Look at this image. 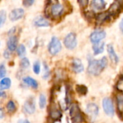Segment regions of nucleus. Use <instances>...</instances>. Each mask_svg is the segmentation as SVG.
Instances as JSON below:
<instances>
[{"mask_svg": "<svg viewBox=\"0 0 123 123\" xmlns=\"http://www.w3.org/2000/svg\"><path fill=\"white\" fill-rule=\"evenodd\" d=\"M71 68L74 72L75 73H81L84 71V66L79 58H74L73 59L72 64H71Z\"/></svg>", "mask_w": 123, "mask_h": 123, "instance_id": "12", "label": "nucleus"}, {"mask_svg": "<svg viewBox=\"0 0 123 123\" xmlns=\"http://www.w3.org/2000/svg\"><path fill=\"white\" fill-rule=\"evenodd\" d=\"M4 96H6V94H4V93L3 92H1V97H4Z\"/></svg>", "mask_w": 123, "mask_h": 123, "instance_id": "39", "label": "nucleus"}, {"mask_svg": "<svg viewBox=\"0 0 123 123\" xmlns=\"http://www.w3.org/2000/svg\"><path fill=\"white\" fill-rule=\"evenodd\" d=\"M61 48H62V46H61V41L59 40V39L56 37H53L49 45H48L49 53L51 55H55L61 51Z\"/></svg>", "mask_w": 123, "mask_h": 123, "instance_id": "2", "label": "nucleus"}, {"mask_svg": "<svg viewBox=\"0 0 123 123\" xmlns=\"http://www.w3.org/2000/svg\"><path fill=\"white\" fill-rule=\"evenodd\" d=\"M6 68H5L3 64H1L0 66V77L1 78H3L6 75Z\"/></svg>", "mask_w": 123, "mask_h": 123, "instance_id": "32", "label": "nucleus"}, {"mask_svg": "<svg viewBox=\"0 0 123 123\" xmlns=\"http://www.w3.org/2000/svg\"><path fill=\"white\" fill-rule=\"evenodd\" d=\"M44 68H45V73H44V76H43V78L44 79H47L48 76H49V74H50V71H49V69H48V65L44 63Z\"/></svg>", "mask_w": 123, "mask_h": 123, "instance_id": "30", "label": "nucleus"}, {"mask_svg": "<svg viewBox=\"0 0 123 123\" xmlns=\"http://www.w3.org/2000/svg\"><path fill=\"white\" fill-rule=\"evenodd\" d=\"M0 112H1V116H0V118L1 119V118L3 117V116H4V115H3V111H2V110H1V109L0 110Z\"/></svg>", "mask_w": 123, "mask_h": 123, "instance_id": "38", "label": "nucleus"}, {"mask_svg": "<svg viewBox=\"0 0 123 123\" xmlns=\"http://www.w3.org/2000/svg\"><path fill=\"white\" fill-rule=\"evenodd\" d=\"M11 86V80L9 78H4L2 79L0 82V88L1 90L4 89H8Z\"/></svg>", "mask_w": 123, "mask_h": 123, "instance_id": "20", "label": "nucleus"}, {"mask_svg": "<svg viewBox=\"0 0 123 123\" xmlns=\"http://www.w3.org/2000/svg\"><path fill=\"white\" fill-rule=\"evenodd\" d=\"M70 116L74 123H77L82 122L83 117L80 109L77 104H74L70 108Z\"/></svg>", "mask_w": 123, "mask_h": 123, "instance_id": "3", "label": "nucleus"}, {"mask_svg": "<svg viewBox=\"0 0 123 123\" xmlns=\"http://www.w3.org/2000/svg\"><path fill=\"white\" fill-rule=\"evenodd\" d=\"M33 71L36 74H39L40 71V64L38 61H35L33 64Z\"/></svg>", "mask_w": 123, "mask_h": 123, "instance_id": "29", "label": "nucleus"}, {"mask_svg": "<svg viewBox=\"0 0 123 123\" xmlns=\"http://www.w3.org/2000/svg\"><path fill=\"white\" fill-rule=\"evenodd\" d=\"M24 14L25 12L23 9L22 8L14 9L9 13V19L12 21H16L17 19H21L24 16Z\"/></svg>", "mask_w": 123, "mask_h": 123, "instance_id": "9", "label": "nucleus"}, {"mask_svg": "<svg viewBox=\"0 0 123 123\" xmlns=\"http://www.w3.org/2000/svg\"><path fill=\"white\" fill-rule=\"evenodd\" d=\"M46 105V97L44 94H41L39 97V106L40 109H43Z\"/></svg>", "mask_w": 123, "mask_h": 123, "instance_id": "25", "label": "nucleus"}, {"mask_svg": "<svg viewBox=\"0 0 123 123\" xmlns=\"http://www.w3.org/2000/svg\"><path fill=\"white\" fill-rule=\"evenodd\" d=\"M17 47V38L15 36H11L7 41V48L10 51H14Z\"/></svg>", "mask_w": 123, "mask_h": 123, "instance_id": "13", "label": "nucleus"}, {"mask_svg": "<svg viewBox=\"0 0 123 123\" xmlns=\"http://www.w3.org/2000/svg\"><path fill=\"white\" fill-rule=\"evenodd\" d=\"M23 81L24 83H25L27 85L32 87L33 89H37V86H38V84L37 82L32 78L31 77H29V76H26L23 79Z\"/></svg>", "mask_w": 123, "mask_h": 123, "instance_id": "17", "label": "nucleus"}, {"mask_svg": "<svg viewBox=\"0 0 123 123\" xmlns=\"http://www.w3.org/2000/svg\"><path fill=\"white\" fill-rule=\"evenodd\" d=\"M117 109L120 112L123 111V94L120 93L117 95Z\"/></svg>", "mask_w": 123, "mask_h": 123, "instance_id": "22", "label": "nucleus"}, {"mask_svg": "<svg viewBox=\"0 0 123 123\" xmlns=\"http://www.w3.org/2000/svg\"><path fill=\"white\" fill-rule=\"evenodd\" d=\"M63 12V6L61 4H60L58 1H55V4H53L51 6V9H50V12L51 14L54 17H58L59 15H61L62 14V12Z\"/></svg>", "mask_w": 123, "mask_h": 123, "instance_id": "11", "label": "nucleus"}, {"mask_svg": "<svg viewBox=\"0 0 123 123\" xmlns=\"http://www.w3.org/2000/svg\"><path fill=\"white\" fill-rule=\"evenodd\" d=\"M33 3H34V1H33V0H25V1H22L23 5L25 6H31Z\"/></svg>", "mask_w": 123, "mask_h": 123, "instance_id": "33", "label": "nucleus"}, {"mask_svg": "<svg viewBox=\"0 0 123 123\" xmlns=\"http://www.w3.org/2000/svg\"><path fill=\"white\" fill-rule=\"evenodd\" d=\"M107 52H108V54H109V56H110V60L114 63H117L119 61V58L112 47V45H108L107 46Z\"/></svg>", "mask_w": 123, "mask_h": 123, "instance_id": "14", "label": "nucleus"}, {"mask_svg": "<svg viewBox=\"0 0 123 123\" xmlns=\"http://www.w3.org/2000/svg\"><path fill=\"white\" fill-rule=\"evenodd\" d=\"M17 51V54H18L19 56L23 57L25 55V53H26V48H25V47L24 45H22L21 44V45H19L18 46Z\"/></svg>", "mask_w": 123, "mask_h": 123, "instance_id": "26", "label": "nucleus"}, {"mask_svg": "<svg viewBox=\"0 0 123 123\" xmlns=\"http://www.w3.org/2000/svg\"><path fill=\"white\" fill-rule=\"evenodd\" d=\"M86 112L87 115H89V117L91 118V120H94L97 117V116L98 115L99 108L95 104L90 103L86 106Z\"/></svg>", "mask_w": 123, "mask_h": 123, "instance_id": "8", "label": "nucleus"}, {"mask_svg": "<svg viewBox=\"0 0 123 123\" xmlns=\"http://www.w3.org/2000/svg\"><path fill=\"white\" fill-rule=\"evenodd\" d=\"M19 123H30L28 120H21L20 122Z\"/></svg>", "mask_w": 123, "mask_h": 123, "instance_id": "37", "label": "nucleus"}, {"mask_svg": "<svg viewBox=\"0 0 123 123\" xmlns=\"http://www.w3.org/2000/svg\"><path fill=\"white\" fill-rule=\"evenodd\" d=\"M102 107L104 109L105 112L108 116H113L115 113L113 103L111 99L110 98H105L102 101Z\"/></svg>", "mask_w": 123, "mask_h": 123, "instance_id": "5", "label": "nucleus"}, {"mask_svg": "<svg viewBox=\"0 0 123 123\" xmlns=\"http://www.w3.org/2000/svg\"><path fill=\"white\" fill-rule=\"evenodd\" d=\"M76 90L81 95H85L87 93V88L84 85H77L76 87Z\"/></svg>", "mask_w": 123, "mask_h": 123, "instance_id": "23", "label": "nucleus"}, {"mask_svg": "<svg viewBox=\"0 0 123 123\" xmlns=\"http://www.w3.org/2000/svg\"><path fill=\"white\" fill-rule=\"evenodd\" d=\"M6 12L4 10H1L0 12V27H2L4 22L6 21Z\"/></svg>", "mask_w": 123, "mask_h": 123, "instance_id": "28", "label": "nucleus"}, {"mask_svg": "<svg viewBox=\"0 0 123 123\" xmlns=\"http://www.w3.org/2000/svg\"><path fill=\"white\" fill-rule=\"evenodd\" d=\"M106 2L102 0H94L92 1V6L95 9H102L105 8Z\"/></svg>", "mask_w": 123, "mask_h": 123, "instance_id": "18", "label": "nucleus"}, {"mask_svg": "<svg viewBox=\"0 0 123 123\" xmlns=\"http://www.w3.org/2000/svg\"><path fill=\"white\" fill-rule=\"evenodd\" d=\"M6 109H7V111L9 112V113H13L15 112L16 110V106H15V104L14 103L13 101L10 100L8 102L7 105H6Z\"/></svg>", "mask_w": 123, "mask_h": 123, "instance_id": "24", "label": "nucleus"}, {"mask_svg": "<svg viewBox=\"0 0 123 123\" xmlns=\"http://www.w3.org/2000/svg\"><path fill=\"white\" fill-rule=\"evenodd\" d=\"M107 65V59L106 57H103L100 60H90L87 71L90 75L97 76L101 74L103 69Z\"/></svg>", "mask_w": 123, "mask_h": 123, "instance_id": "1", "label": "nucleus"}, {"mask_svg": "<svg viewBox=\"0 0 123 123\" xmlns=\"http://www.w3.org/2000/svg\"><path fill=\"white\" fill-rule=\"evenodd\" d=\"M117 89L120 92L123 91V77H122L117 84Z\"/></svg>", "mask_w": 123, "mask_h": 123, "instance_id": "31", "label": "nucleus"}, {"mask_svg": "<svg viewBox=\"0 0 123 123\" xmlns=\"http://www.w3.org/2000/svg\"><path fill=\"white\" fill-rule=\"evenodd\" d=\"M23 110L27 114H33L35 111V99L31 97L28 99L24 104Z\"/></svg>", "mask_w": 123, "mask_h": 123, "instance_id": "7", "label": "nucleus"}, {"mask_svg": "<svg viewBox=\"0 0 123 123\" xmlns=\"http://www.w3.org/2000/svg\"><path fill=\"white\" fill-rule=\"evenodd\" d=\"M122 6H123L122 5V1H115L110 6L109 9H108V12L110 13V14L111 16L116 15L118 12H120Z\"/></svg>", "mask_w": 123, "mask_h": 123, "instance_id": "10", "label": "nucleus"}, {"mask_svg": "<svg viewBox=\"0 0 123 123\" xmlns=\"http://www.w3.org/2000/svg\"><path fill=\"white\" fill-rule=\"evenodd\" d=\"M111 15L110 14V13L108 12H102L100 14H99L97 17V22H99V24L101 23H103L104 22H105L106 20H107L110 17Z\"/></svg>", "mask_w": 123, "mask_h": 123, "instance_id": "19", "label": "nucleus"}, {"mask_svg": "<svg viewBox=\"0 0 123 123\" xmlns=\"http://www.w3.org/2000/svg\"><path fill=\"white\" fill-rule=\"evenodd\" d=\"M120 30L123 32V18L122 19L120 23Z\"/></svg>", "mask_w": 123, "mask_h": 123, "instance_id": "35", "label": "nucleus"}, {"mask_svg": "<svg viewBox=\"0 0 123 123\" xmlns=\"http://www.w3.org/2000/svg\"><path fill=\"white\" fill-rule=\"evenodd\" d=\"M104 49H105V43L100 42L93 45V50L94 55H99L102 53L104 51Z\"/></svg>", "mask_w": 123, "mask_h": 123, "instance_id": "16", "label": "nucleus"}, {"mask_svg": "<svg viewBox=\"0 0 123 123\" xmlns=\"http://www.w3.org/2000/svg\"><path fill=\"white\" fill-rule=\"evenodd\" d=\"M50 116L53 120H59L61 117V112L57 108H52L50 112Z\"/></svg>", "mask_w": 123, "mask_h": 123, "instance_id": "21", "label": "nucleus"}, {"mask_svg": "<svg viewBox=\"0 0 123 123\" xmlns=\"http://www.w3.org/2000/svg\"><path fill=\"white\" fill-rule=\"evenodd\" d=\"M20 66L22 68H27L30 66V61L27 58H23L20 61Z\"/></svg>", "mask_w": 123, "mask_h": 123, "instance_id": "27", "label": "nucleus"}, {"mask_svg": "<svg viewBox=\"0 0 123 123\" xmlns=\"http://www.w3.org/2000/svg\"><path fill=\"white\" fill-rule=\"evenodd\" d=\"M4 57H5L6 58H9V54L7 53V52H6V51H5V52H4Z\"/></svg>", "mask_w": 123, "mask_h": 123, "instance_id": "36", "label": "nucleus"}, {"mask_svg": "<svg viewBox=\"0 0 123 123\" xmlns=\"http://www.w3.org/2000/svg\"><path fill=\"white\" fill-rule=\"evenodd\" d=\"M106 37V32L104 30H95L90 35L91 42L96 44L101 42Z\"/></svg>", "mask_w": 123, "mask_h": 123, "instance_id": "6", "label": "nucleus"}, {"mask_svg": "<svg viewBox=\"0 0 123 123\" xmlns=\"http://www.w3.org/2000/svg\"><path fill=\"white\" fill-rule=\"evenodd\" d=\"M89 1L87 0H81V1H79V4L81 5V6L82 7H85L86 6H87Z\"/></svg>", "mask_w": 123, "mask_h": 123, "instance_id": "34", "label": "nucleus"}, {"mask_svg": "<svg viewBox=\"0 0 123 123\" xmlns=\"http://www.w3.org/2000/svg\"><path fill=\"white\" fill-rule=\"evenodd\" d=\"M35 25L37 27H48L50 25L49 22L43 17H37L34 20Z\"/></svg>", "mask_w": 123, "mask_h": 123, "instance_id": "15", "label": "nucleus"}, {"mask_svg": "<svg viewBox=\"0 0 123 123\" xmlns=\"http://www.w3.org/2000/svg\"><path fill=\"white\" fill-rule=\"evenodd\" d=\"M64 45H65L66 48L68 49L72 50V49L75 48L77 45L76 35L73 32L68 34L64 39Z\"/></svg>", "mask_w": 123, "mask_h": 123, "instance_id": "4", "label": "nucleus"}]
</instances>
